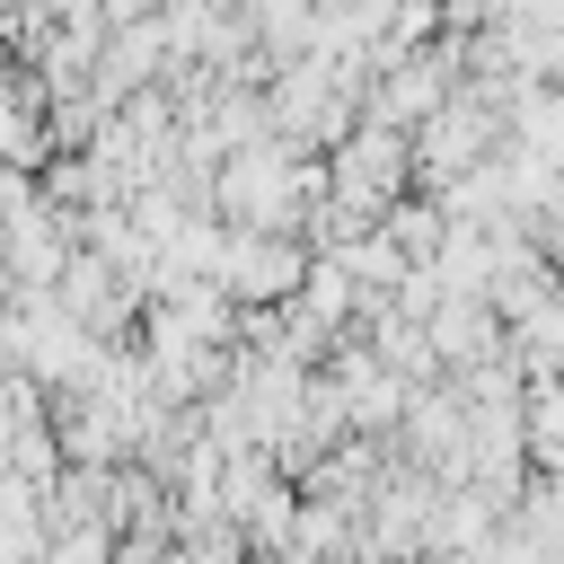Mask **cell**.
I'll use <instances>...</instances> for the list:
<instances>
[{
  "instance_id": "obj_1",
  "label": "cell",
  "mask_w": 564,
  "mask_h": 564,
  "mask_svg": "<svg viewBox=\"0 0 564 564\" xmlns=\"http://www.w3.org/2000/svg\"><path fill=\"white\" fill-rule=\"evenodd\" d=\"M335 194V167L291 150V141H247L212 176V212L238 229H308V212Z\"/></svg>"
},
{
  "instance_id": "obj_2",
  "label": "cell",
  "mask_w": 564,
  "mask_h": 564,
  "mask_svg": "<svg viewBox=\"0 0 564 564\" xmlns=\"http://www.w3.org/2000/svg\"><path fill=\"white\" fill-rule=\"evenodd\" d=\"M264 97H273V141H291V150H308V159H326V150L352 141V123H361V97L326 70V53H291V62H273Z\"/></svg>"
},
{
  "instance_id": "obj_3",
  "label": "cell",
  "mask_w": 564,
  "mask_h": 564,
  "mask_svg": "<svg viewBox=\"0 0 564 564\" xmlns=\"http://www.w3.org/2000/svg\"><path fill=\"white\" fill-rule=\"evenodd\" d=\"M494 150H502V106H494L485 88H467V79H458V88L414 123V185H432V194H441V185H458L467 167H485Z\"/></svg>"
},
{
  "instance_id": "obj_4",
  "label": "cell",
  "mask_w": 564,
  "mask_h": 564,
  "mask_svg": "<svg viewBox=\"0 0 564 564\" xmlns=\"http://www.w3.org/2000/svg\"><path fill=\"white\" fill-rule=\"evenodd\" d=\"M326 167H335V194L352 203V212H388L397 194H414V132H397V123H352V141H335L326 150Z\"/></svg>"
},
{
  "instance_id": "obj_5",
  "label": "cell",
  "mask_w": 564,
  "mask_h": 564,
  "mask_svg": "<svg viewBox=\"0 0 564 564\" xmlns=\"http://www.w3.org/2000/svg\"><path fill=\"white\" fill-rule=\"evenodd\" d=\"M308 264H317V247H308L300 229H238V220H229V247H220V282H229V300H238V308H273V300H300Z\"/></svg>"
},
{
  "instance_id": "obj_6",
  "label": "cell",
  "mask_w": 564,
  "mask_h": 564,
  "mask_svg": "<svg viewBox=\"0 0 564 564\" xmlns=\"http://www.w3.org/2000/svg\"><path fill=\"white\" fill-rule=\"evenodd\" d=\"M397 449L423 458L441 485H467V388H458V379H423V388L405 397Z\"/></svg>"
},
{
  "instance_id": "obj_7",
  "label": "cell",
  "mask_w": 564,
  "mask_h": 564,
  "mask_svg": "<svg viewBox=\"0 0 564 564\" xmlns=\"http://www.w3.org/2000/svg\"><path fill=\"white\" fill-rule=\"evenodd\" d=\"M176 70V44H167V9L159 18H132V26H115L106 35V53H97V88L123 106L132 88H159Z\"/></svg>"
},
{
  "instance_id": "obj_8",
  "label": "cell",
  "mask_w": 564,
  "mask_h": 564,
  "mask_svg": "<svg viewBox=\"0 0 564 564\" xmlns=\"http://www.w3.org/2000/svg\"><path fill=\"white\" fill-rule=\"evenodd\" d=\"M423 326H432V344H441V370H476V361H494V352L511 344V326H502V308H494L485 291H449Z\"/></svg>"
},
{
  "instance_id": "obj_9",
  "label": "cell",
  "mask_w": 564,
  "mask_h": 564,
  "mask_svg": "<svg viewBox=\"0 0 564 564\" xmlns=\"http://www.w3.org/2000/svg\"><path fill=\"white\" fill-rule=\"evenodd\" d=\"M494 44L520 79H564V0H520L511 18H494Z\"/></svg>"
},
{
  "instance_id": "obj_10",
  "label": "cell",
  "mask_w": 564,
  "mask_h": 564,
  "mask_svg": "<svg viewBox=\"0 0 564 564\" xmlns=\"http://www.w3.org/2000/svg\"><path fill=\"white\" fill-rule=\"evenodd\" d=\"M379 229H388L414 264H432V256H441V238H449V203H441L432 185H414V194H397V203L379 212Z\"/></svg>"
},
{
  "instance_id": "obj_11",
  "label": "cell",
  "mask_w": 564,
  "mask_h": 564,
  "mask_svg": "<svg viewBox=\"0 0 564 564\" xmlns=\"http://www.w3.org/2000/svg\"><path fill=\"white\" fill-rule=\"evenodd\" d=\"M300 308H308L326 335L361 326V282H352V264H344V256H317V264H308V282H300Z\"/></svg>"
},
{
  "instance_id": "obj_12",
  "label": "cell",
  "mask_w": 564,
  "mask_h": 564,
  "mask_svg": "<svg viewBox=\"0 0 564 564\" xmlns=\"http://www.w3.org/2000/svg\"><path fill=\"white\" fill-rule=\"evenodd\" d=\"M344 264H352V282H361V308H370V300H397V282L414 273V256H405V247H397L388 229L352 238V247H344Z\"/></svg>"
},
{
  "instance_id": "obj_13",
  "label": "cell",
  "mask_w": 564,
  "mask_h": 564,
  "mask_svg": "<svg viewBox=\"0 0 564 564\" xmlns=\"http://www.w3.org/2000/svg\"><path fill=\"white\" fill-rule=\"evenodd\" d=\"M238 9L256 18V35H264L273 62H291V53L317 44V0H238Z\"/></svg>"
},
{
  "instance_id": "obj_14",
  "label": "cell",
  "mask_w": 564,
  "mask_h": 564,
  "mask_svg": "<svg viewBox=\"0 0 564 564\" xmlns=\"http://www.w3.org/2000/svg\"><path fill=\"white\" fill-rule=\"evenodd\" d=\"M529 449H538V467L564 458V370L529 388Z\"/></svg>"
},
{
  "instance_id": "obj_15",
  "label": "cell",
  "mask_w": 564,
  "mask_h": 564,
  "mask_svg": "<svg viewBox=\"0 0 564 564\" xmlns=\"http://www.w3.org/2000/svg\"><path fill=\"white\" fill-rule=\"evenodd\" d=\"M44 564H115V529H106V520H88V529H53Z\"/></svg>"
},
{
  "instance_id": "obj_16",
  "label": "cell",
  "mask_w": 564,
  "mask_h": 564,
  "mask_svg": "<svg viewBox=\"0 0 564 564\" xmlns=\"http://www.w3.org/2000/svg\"><path fill=\"white\" fill-rule=\"evenodd\" d=\"M317 9H335V0H317Z\"/></svg>"
}]
</instances>
